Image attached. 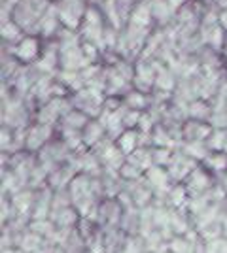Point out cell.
Returning a JSON list of instances; mask_svg holds the SVG:
<instances>
[{
	"label": "cell",
	"mask_w": 227,
	"mask_h": 253,
	"mask_svg": "<svg viewBox=\"0 0 227 253\" xmlns=\"http://www.w3.org/2000/svg\"><path fill=\"white\" fill-rule=\"evenodd\" d=\"M133 80H135V66L119 59L116 63L106 68V96H125L131 93L129 89L133 87Z\"/></svg>",
	"instance_id": "1"
},
{
	"label": "cell",
	"mask_w": 227,
	"mask_h": 253,
	"mask_svg": "<svg viewBox=\"0 0 227 253\" xmlns=\"http://www.w3.org/2000/svg\"><path fill=\"white\" fill-rule=\"evenodd\" d=\"M49 0H21L11 13V21L17 23L21 27V31L29 32L31 36L36 34V27L42 19L45 10L49 8Z\"/></svg>",
	"instance_id": "2"
},
{
	"label": "cell",
	"mask_w": 227,
	"mask_h": 253,
	"mask_svg": "<svg viewBox=\"0 0 227 253\" xmlns=\"http://www.w3.org/2000/svg\"><path fill=\"white\" fill-rule=\"evenodd\" d=\"M104 19H102V11L95 8V6H89L87 13L82 21L80 27V36H82V42H87L91 45L98 47L100 51H106V43H104V36H106V27H104Z\"/></svg>",
	"instance_id": "3"
},
{
	"label": "cell",
	"mask_w": 227,
	"mask_h": 253,
	"mask_svg": "<svg viewBox=\"0 0 227 253\" xmlns=\"http://www.w3.org/2000/svg\"><path fill=\"white\" fill-rule=\"evenodd\" d=\"M199 34H201V42L208 45L212 51H222L226 45V31L220 25V13L214 10H208L201 17L199 23Z\"/></svg>",
	"instance_id": "4"
},
{
	"label": "cell",
	"mask_w": 227,
	"mask_h": 253,
	"mask_svg": "<svg viewBox=\"0 0 227 253\" xmlns=\"http://www.w3.org/2000/svg\"><path fill=\"white\" fill-rule=\"evenodd\" d=\"M106 93L100 91V89H95V87H84L82 91H78L72 95V106L76 110L84 112L89 119H98L100 114H102V108H104V102H106Z\"/></svg>",
	"instance_id": "5"
},
{
	"label": "cell",
	"mask_w": 227,
	"mask_h": 253,
	"mask_svg": "<svg viewBox=\"0 0 227 253\" xmlns=\"http://www.w3.org/2000/svg\"><path fill=\"white\" fill-rule=\"evenodd\" d=\"M91 151L98 157V161H100V165H102L104 172H119L121 167L127 163L125 153H123V151L118 148V144L108 136L104 138L102 142H98L97 146L91 149Z\"/></svg>",
	"instance_id": "6"
},
{
	"label": "cell",
	"mask_w": 227,
	"mask_h": 253,
	"mask_svg": "<svg viewBox=\"0 0 227 253\" xmlns=\"http://www.w3.org/2000/svg\"><path fill=\"white\" fill-rule=\"evenodd\" d=\"M72 110H74L72 100H68L66 96L53 98V100H49L47 104H44L38 108V112H36V123L55 126L57 123H61L63 117H65L66 114H70Z\"/></svg>",
	"instance_id": "7"
},
{
	"label": "cell",
	"mask_w": 227,
	"mask_h": 253,
	"mask_svg": "<svg viewBox=\"0 0 227 253\" xmlns=\"http://www.w3.org/2000/svg\"><path fill=\"white\" fill-rule=\"evenodd\" d=\"M70 157H72V151H70L68 146L59 138V140H51V142L38 153V163H40L47 172H53V170L59 169L61 165L68 163Z\"/></svg>",
	"instance_id": "8"
},
{
	"label": "cell",
	"mask_w": 227,
	"mask_h": 253,
	"mask_svg": "<svg viewBox=\"0 0 227 253\" xmlns=\"http://www.w3.org/2000/svg\"><path fill=\"white\" fill-rule=\"evenodd\" d=\"M55 4H57L61 25L66 31H80L89 8L86 6V0H70V2H55Z\"/></svg>",
	"instance_id": "9"
},
{
	"label": "cell",
	"mask_w": 227,
	"mask_h": 253,
	"mask_svg": "<svg viewBox=\"0 0 227 253\" xmlns=\"http://www.w3.org/2000/svg\"><path fill=\"white\" fill-rule=\"evenodd\" d=\"M29 108L23 102V98H4L2 102V126L10 128H23L29 123Z\"/></svg>",
	"instance_id": "10"
},
{
	"label": "cell",
	"mask_w": 227,
	"mask_h": 253,
	"mask_svg": "<svg viewBox=\"0 0 227 253\" xmlns=\"http://www.w3.org/2000/svg\"><path fill=\"white\" fill-rule=\"evenodd\" d=\"M123 204L118 199H102L98 204V213H97V225L100 229H114L119 227L121 217H123Z\"/></svg>",
	"instance_id": "11"
},
{
	"label": "cell",
	"mask_w": 227,
	"mask_h": 253,
	"mask_svg": "<svg viewBox=\"0 0 227 253\" xmlns=\"http://www.w3.org/2000/svg\"><path fill=\"white\" fill-rule=\"evenodd\" d=\"M199 167V163L193 161L191 157H187L182 149H176L173 155V161L169 163V167H167V172H169V176L173 179V183H184L185 179L189 178V174L193 172L195 169Z\"/></svg>",
	"instance_id": "12"
},
{
	"label": "cell",
	"mask_w": 227,
	"mask_h": 253,
	"mask_svg": "<svg viewBox=\"0 0 227 253\" xmlns=\"http://www.w3.org/2000/svg\"><path fill=\"white\" fill-rule=\"evenodd\" d=\"M184 185L185 189H187V193H189V197H199V195H206L208 191L212 189L216 185V179H214V176L203 165H199L189 174V178L184 181Z\"/></svg>",
	"instance_id": "13"
},
{
	"label": "cell",
	"mask_w": 227,
	"mask_h": 253,
	"mask_svg": "<svg viewBox=\"0 0 227 253\" xmlns=\"http://www.w3.org/2000/svg\"><path fill=\"white\" fill-rule=\"evenodd\" d=\"M125 112H127V106L125 104H121L118 110H106V108H102V114L98 117V121L106 128V136L112 138L114 142L127 130V128H125V123H123Z\"/></svg>",
	"instance_id": "14"
},
{
	"label": "cell",
	"mask_w": 227,
	"mask_h": 253,
	"mask_svg": "<svg viewBox=\"0 0 227 253\" xmlns=\"http://www.w3.org/2000/svg\"><path fill=\"white\" fill-rule=\"evenodd\" d=\"M155 80H157V72L153 68L150 61H138L135 64V80H133V87L136 91H140L144 95H150L155 89Z\"/></svg>",
	"instance_id": "15"
},
{
	"label": "cell",
	"mask_w": 227,
	"mask_h": 253,
	"mask_svg": "<svg viewBox=\"0 0 227 253\" xmlns=\"http://www.w3.org/2000/svg\"><path fill=\"white\" fill-rule=\"evenodd\" d=\"M51 140H53V126L34 123V125L29 126V132H27V149L25 151H31L34 155H38Z\"/></svg>",
	"instance_id": "16"
},
{
	"label": "cell",
	"mask_w": 227,
	"mask_h": 253,
	"mask_svg": "<svg viewBox=\"0 0 227 253\" xmlns=\"http://www.w3.org/2000/svg\"><path fill=\"white\" fill-rule=\"evenodd\" d=\"M125 191L131 195L133 199V204L136 208H148V206H153L155 202V191L151 189V185L146 181V178L136 179V181H129L125 185Z\"/></svg>",
	"instance_id": "17"
},
{
	"label": "cell",
	"mask_w": 227,
	"mask_h": 253,
	"mask_svg": "<svg viewBox=\"0 0 227 253\" xmlns=\"http://www.w3.org/2000/svg\"><path fill=\"white\" fill-rule=\"evenodd\" d=\"M10 51L19 63H25V64L36 63L40 59V55H42L40 53V42H38L36 36H25L21 42L15 43L11 47Z\"/></svg>",
	"instance_id": "18"
},
{
	"label": "cell",
	"mask_w": 227,
	"mask_h": 253,
	"mask_svg": "<svg viewBox=\"0 0 227 253\" xmlns=\"http://www.w3.org/2000/svg\"><path fill=\"white\" fill-rule=\"evenodd\" d=\"M78 174H80L78 169L68 161V163H65V165H61L59 169H55L53 172H49V176H47V187H49L51 191L68 189L70 181H72Z\"/></svg>",
	"instance_id": "19"
},
{
	"label": "cell",
	"mask_w": 227,
	"mask_h": 253,
	"mask_svg": "<svg viewBox=\"0 0 227 253\" xmlns=\"http://www.w3.org/2000/svg\"><path fill=\"white\" fill-rule=\"evenodd\" d=\"M11 206L17 213V217H23V219H29L31 221V215H33V208L34 202H36V191L27 187V189L15 193L13 197H10Z\"/></svg>",
	"instance_id": "20"
},
{
	"label": "cell",
	"mask_w": 227,
	"mask_h": 253,
	"mask_svg": "<svg viewBox=\"0 0 227 253\" xmlns=\"http://www.w3.org/2000/svg\"><path fill=\"white\" fill-rule=\"evenodd\" d=\"M214 132V126L206 121H195V119H187L182 126V136L184 142H206L210 134Z\"/></svg>",
	"instance_id": "21"
},
{
	"label": "cell",
	"mask_w": 227,
	"mask_h": 253,
	"mask_svg": "<svg viewBox=\"0 0 227 253\" xmlns=\"http://www.w3.org/2000/svg\"><path fill=\"white\" fill-rule=\"evenodd\" d=\"M151 21H153L151 4H150V0H144V2H138V4L133 8L129 19H127V27L138 29V31H150Z\"/></svg>",
	"instance_id": "22"
},
{
	"label": "cell",
	"mask_w": 227,
	"mask_h": 253,
	"mask_svg": "<svg viewBox=\"0 0 227 253\" xmlns=\"http://www.w3.org/2000/svg\"><path fill=\"white\" fill-rule=\"evenodd\" d=\"M68 193H70V197H72L74 204L80 201H84V199H87V197H93V195H95V191H93V178L87 176V174H78V176L70 181ZM95 197H97V195H95Z\"/></svg>",
	"instance_id": "23"
},
{
	"label": "cell",
	"mask_w": 227,
	"mask_h": 253,
	"mask_svg": "<svg viewBox=\"0 0 227 253\" xmlns=\"http://www.w3.org/2000/svg\"><path fill=\"white\" fill-rule=\"evenodd\" d=\"M61 27V19H59V11H57V4H49V8L45 10L42 19L36 27V34H40L44 38H51L55 32Z\"/></svg>",
	"instance_id": "24"
},
{
	"label": "cell",
	"mask_w": 227,
	"mask_h": 253,
	"mask_svg": "<svg viewBox=\"0 0 227 253\" xmlns=\"http://www.w3.org/2000/svg\"><path fill=\"white\" fill-rule=\"evenodd\" d=\"M51 204H53V191L49 189V187H44V189L36 191V202H34L31 221L33 219H49Z\"/></svg>",
	"instance_id": "25"
},
{
	"label": "cell",
	"mask_w": 227,
	"mask_h": 253,
	"mask_svg": "<svg viewBox=\"0 0 227 253\" xmlns=\"http://www.w3.org/2000/svg\"><path fill=\"white\" fill-rule=\"evenodd\" d=\"M33 68L42 76H53L55 68H59V47L49 45V47L40 55V59L34 63Z\"/></svg>",
	"instance_id": "26"
},
{
	"label": "cell",
	"mask_w": 227,
	"mask_h": 253,
	"mask_svg": "<svg viewBox=\"0 0 227 253\" xmlns=\"http://www.w3.org/2000/svg\"><path fill=\"white\" fill-rule=\"evenodd\" d=\"M102 242H104V253H121L127 242V234L119 227L102 229Z\"/></svg>",
	"instance_id": "27"
},
{
	"label": "cell",
	"mask_w": 227,
	"mask_h": 253,
	"mask_svg": "<svg viewBox=\"0 0 227 253\" xmlns=\"http://www.w3.org/2000/svg\"><path fill=\"white\" fill-rule=\"evenodd\" d=\"M49 219L55 223L57 229H68V231H74L78 227V223L82 219V215L78 213L74 206L70 208H65V210H59V211H51Z\"/></svg>",
	"instance_id": "28"
},
{
	"label": "cell",
	"mask_w": 227,
	"mask_h": 253,
	"mask_svg": "<svg viewBox=\"0 0 227 253\" xmlns=\"http://www.w3.org/2000/svg\"><path fill=\"white\" fill-rule=\"evenodd\" d=\"M119 229L127 236H140V208H136V206L125 208Z\"/></svg>",
	"instance_id": "29"
},
{
	"label": "cell",
	"mask_w": 227,
	"mask_h": 253,
	"mask_svg": "<svg viewBox=\"0 0 227 253\" xmlns=\"http://www.w3.org/2000/svg\"><path fill=\"white\" fill-rule=\"evenodd\" d=\"M82 134H84V146L87 149H93L98 142H102L106 138V128L98 119H91L86 125V128L82 130Z\"/></svg>",
	"instance_id": "30"
},
{
	"label": "cell",
	"mask_w": 227,
	"mask_h": 253,
	"mask_svg": "<svg viewBox=\"0 0 227 253\" xmlns=\"http://www.w3.org/2000/svg\"><path fill=\"white\" fill-rule=\"evenodd\" d=\"M187 202H189V193H187L184 183L173 185V189L165 197V204L171 210H187Z\"/></svg>",
	"instance_id": "31"
},
{
	"label": "cell",
	"mask_w": 227,
	"mask_h": 253,
	"mask_svg": "<svg viewBox=\"0 0 227 253\" xmlns=\"http://www.w3.org/2000/svg\"><path fill=\"white\" fill-rule=\"evenodd\" d=\"M45 244H47L45 238H42L40 234H36V232L27 229V231L21 234V238H19L17 250L25 253H42L44 248H45Z\"/></svg>",
	"instance_id": "32"
},
{
	"label": "cell",
	"mask_w": 227,
	"mask_h": 253,
	"mask_svg": "<svg viewBox=\"0 0 227 253\" xmlns=\"http://www.w3.org/2000/svg\"><path fill=\"white\" fill-rule=\"evenodd\" d=\"M203 167H205L212 176H224L227 172V153L226 151H210L208 153V157L205 159V163H203Z\"/></svg>",
	"instance_id": "33"
},
{
	"label": "cell",
	"mask_w": 227,
	"mask_h": 253,
	"mask_svg": "<svg viewBox=\"0 0 227 253\" xmlns=\"http://www.w3.org/2000/svg\"><path fill=\"white\" fill-rule=\"evenodd\" d=\"M123 104L127 106L129 110H136V112H148L153 104V98L150 95H144L140 91L133 89L131 93L123 96Z\"/></svg>",
	"instance_id": "34"
},
{
	"label": "cell",
	"mask_w": 227,
	"mask_h": 253,
	"mask_svg": "<svg viewBox=\"0 0 227 253\" xmlns=\"http://www.w3.org/2000/svg\"><path fill=\"white\" fill-rule=\"evenodd\" d=\"M116 144H118V148L125 153V157H129L131 153H135L136 149L140 148V132H138L136 128H129V130H125V132L116 140Z\"/></svg>",
	"instance_id": "35"
},
{
	"label": "cell",
	"mask_w": 227,
	"mask_h": 253,
	"mask_svg": "<svg viewBox=\"0 0 227 253\" xmlns=\"http://www.w3.org/2000/svg\"><path fill=\"white\" fill-rule=\"evenodd\" d=\"M127 163L142 170L144 174L153 167V157H151V148H138L135 153H131L127 157Z\"/></svg>",
	"instance_id": "36"
},
{
	"label": "cell",
	"mask_w": 227,
	"mask_h": 253,
	"mask_svg": "<svg viewBox=\"0 0 227 253\" xmlns=\"http://www.w3.org/2000/svg\"><path fill=\"white\" fill-rule=\"evenodd\" d=\"M212 117V104L206 100H195L187 106V119H195V121H210Z\"/></svg>",
	"instance_id": "37"
},
{
	"label": "cell",
	"mask_w": 227,
	"mask_h": 253,
	"mask_svg": "<svg viewBox=\"0 0 227 253\" xmlns=\"http://www.w3.org/2000/svg\"><path fill=\"white\" fill-rule=\"evenodd\" d=\"M180 149L184 151L187 157H191L193 161H197V163H205V159L208 157V153H210L206 142H184Z\"/></svg>",
	"instance_id": "38"
},
{
	"label": "cell",
	"mask_w": 227,
	"mask_h": 253,
	"mask_svg": "<svg viewBox=\"0 0 227 253\" xmlns=\"http://www.w3.org/2000/svg\"><path fill=\"white\" fill-rule=\"evenodd\" d=\"M61 250L65 253H87V242L84 240V236L74 229L66 236L65 242L61 244Z\"/></svg>",
	"instance_id": "39"
},
{
	"label": "cell",
	"mask_w": 227,
	"mask_h": 253,
	"mask_svg": "<svg viewBox=\"0 0 227 253\" xmlns=\"http://www.w3.org/2000/svg\"><path fill=\"white\" fill-rule=\"evenodd\" d=\"M89 121H91V119H89L84 112H80V110H76V108H74L70 114H66V116L63 117L61 125L70 126V128H76V130H84Z\"/></svg>",
	"instance_id": "40"
},
{
	"label": "cell",
	"mask_w": 227,
	"mask_h": 253,
	"mask_svg": "<svg viewBox=\"0 0 227 253\" xmlns=\"http://www.w3.org/2000/svg\"><path fill=\"white\" fill-rule=\"evenodd\" d=\"M206 146H208L210 151H226L227 130H224V128H214V132L206 140Z\"/></svg>",
	"instance_id": "41"
},
{
	"label": "cell",
	"mask_w": 227,
	"mask_h": 253,
	"mask_svg": "<svg viewBox=\"0 0 227 253\" xmlns=\"http://www.w3.org/2000/svg\"><path fill=\"white\" fill-rule=\"evenodd\" d=\"M2 38H4V40H8V42L19 43L23 38H25V36H23L21 27H19L17 23L4 21V23H2Z\"/></svg>",
	"instance_id": "42"
},
{
	"label": "cell",
	"mask_w": 227,
	"mask_h": 253,
	"mask_svg": "<svg viewBox=\"0 0 227 253\" xmlns=\"http://www.w3.org/2000/svg\"><path fill=\"white\" fill-rule=\"evenodd\" d=\"M70 206H74V201H72V197H70L68 189L53 191V204H51V211L65 210V208H70Z\"/></svg>",
	"instance_id": "43"
},
{
	"label": "cell",
	"mask_w": 227,
	"mask_h": 253,
	"mask_svg": "<svg viewBox=\"0 0 227 253\" xmlns=\"http://www.w3.org/2000/svg\"><path fill=\"white\" fill-rule=\"evenodd\" d=\"M176 149H169V148H151V157H153V165L155 167H163L167 169L169 163L173 161V155Z\"/></svg>",
	"instance_id": "44"
},
{
	"label": "cell",
	"mask_w": 227,
	"mask_h": 253,
	"mask_svg": "<svg viewBox=\"0 0 227 253\" xmlns=\"http://www.w3.org/2000/svg\"><path fill=\"white\" fill-rule=\"evenodd\" d=\"M193 246L195 244L191 240H187L185 236H174L169 240V250L173 253H195Z\"/></svg>",
	"instance_id": "45"
},
{
	"label": "cell",
	"mask_w": 227,
	"mask_h": 253,
	"mask_svg": "<svg viewBox=\"0 0 227 253\" xmlns=\"http://www.w3.org/2000/svg\"><path fill=\"white\" fill-rule=\"evenodd\" d=\"M121 253H148L144 238L142 236H127V242L123 246Z\"/></svg>",
	"instance_id": "46"
},
{
	"label": "cell",
	"mask_w": 227,
	"mask_h": 253,
	"mask_svg": "<svg viewBox=\"0 0 227 253\" xmlns=\"http://www.w3.org/2000/svg\"><path fill=\"white\" fill-rule=\"evenodd\" d=\"M119 176L123 178V181H125V183H129V181H136V179L144 178V172H142V170H138L136 167L129 165V163H125V165L121 167V170H119Z\"/></svg>",
	"instance_id": "47"
},
{
	"label": "cell",
	"mask_w": 227,
	"mask_h": 253,
	"mask_svg": "<svg viewBox=\"0 0 227 253\" xmlns=\"http://www.w3.org/2000/svg\"><path fill=\"white\" fill-rule=\"evenodd\" d=\"M206 253H227V236H220L205 242Z\"/></svg>",
	"instance_id": "48"
},
{
	"label": "cell",
	"mask_w": 227,
	"mask_h": 253,
	"mask_svg": "<svg viewBox=\"0 0 227 253\" xmlns=\"http://www.w3.org/2000/svg\"><path fill=\"white\" fill-rule=\"evenodd\" d=\"M142 112H136V110H129L125 112V117H123V123H125V128H138V123H140Z\"/></svg>",
	"instance_id": "49"
},
{
	"label": "cell",
	"mask_w": 227,
	"mask_h": 253,
	"mask_svg": "<svg viewBox=\"0 0 227 253\" xmlns=\"http://www.w3.org/2000/svg\"><path fill=\"white\" fill-rule=\"evenodd\" d=\"M220 25L224 27V31H227V10L220 11Z\"/></svg>",
	"instance_id": "50"
},
{
	"label": "cell",
	"mask_w": 227,
	"mask_h": 253,
	"mask_svg": "<svg viewBox=\"0 0 227 253\" xmlns=\"http://www.w3.org/2000/svg\"><path fill=\"white\" fill-rule=\"evenodd\" d=\"M214 4L222 10H227V0H214Z\"/></svg>",
	"instance_id": "51"
},
{
	"label": "cell",
	"mask_w": 227,
	"mask_h": 253,
	"mask_svg": "<svg viewBox=\"0 0 227 253\" xmlns=\"http://www.w3.org/2000/svg\"><path fill=\"white\" fill-rule=\"evenodd\" d=\"M57 2H70V0H57Z\"/></svg>",
	"instance_id": "52"
},
{
	"label": "cell",
	"mask_w": 227,
	"mask_h": 253,
	"mask_svg": "<svg viewBox=\"0 0 227 253\" xmlns=\"http://www.w3.org/2000/svg\"><path fill=\"white\" fill-rule=\"evenodd\" d=\"M15 253H25V252H19V250H15Z\"/></svg>",
	"instance_id": "53"
},
{
	"label": "cell",
	"mask_w": 227,
	"mask_h": 253,
	"mask_svg": "<svg viewBox=\"0 0 227 253\" xmlns=\"http://www.w3.org/2000/svg\"><path fill=\"white\" fill-rule=\"evenodd\" d=\"M226 153H227V148H226Z\"/></svg>",
	"instance_id": "54"
}]
</instances>
